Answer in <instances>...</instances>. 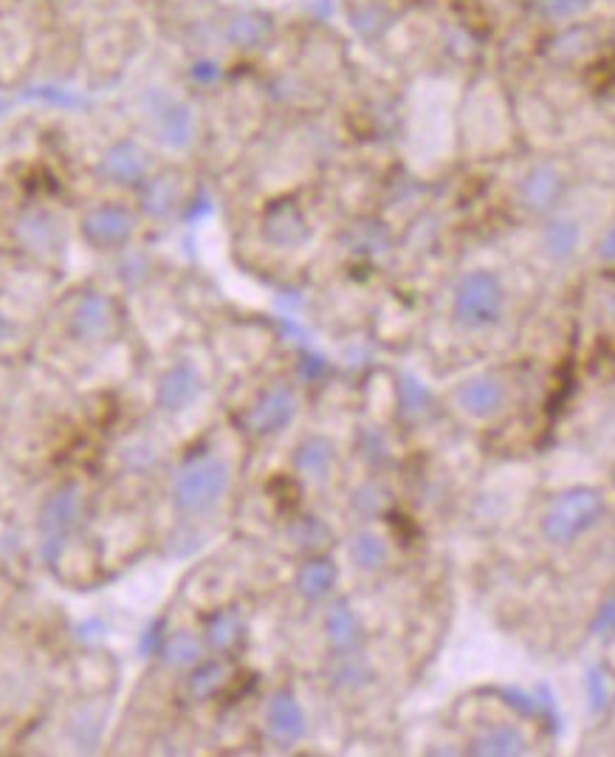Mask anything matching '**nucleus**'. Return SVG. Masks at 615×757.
I'll list each match as a JSON object with an SVG mask.
<instances>
[{
	"instance_id": "nucleus-1",
	"label": "nucleus",
	"mask_w": 615,
	"mask_h": 757,
	"mask_svg": "<svg viewBox=\"0 0 615 757\" xmlns=\"http://www.w3.org/2000/svg\"><path fill=\"white\" fill-rule=\"evenodd\" d=\"M229 481H232V472H229V463L223 458H195L175 475V509L184 512V515H207L223 501Z\"/></svg>"
},
{
	"instance_id": "nucleus-2",
	"label": "nucleus",
	"mask_w": 615,
	"mask_h": 757,
	"mask_svg": "<svg viewBox=\"0 0 615 757\" xmlns=\"http://www.w3.org/2000/svg\"><path fill=\"white\" fill-rule=\"evenodd\" d=\"M502 302H506V291H502L500 277L488 268H475L457 283L452 314L463 329H488L500 322Z\"/></svg>"
},
{
	"instance_id": "nucleus-3",
	"label": "nucleus",
	"mask_w": 615,
	"mask_h": 757,
	"mask_svg": "<svg viewBox=\"0 0 615 757\" xmlns=\"http://www.w3.org/2000/svg\"><path fill=\"white\" fill-rule=\"evenodd\" d=\"M602 515L604 497L588 486H576L550 503L545 517H542V535L548 543L568 546L576 537L584 535L590 526H595Z\"/></svg>"
},
{
	"instance_id": "nucleus-4",
	"label": "nucleus",
	"mask_w": 615,
	"mask_h": 757,
	"mask_svg": "<svg viewBox=\"0 0 615 757\" xmlns=\"http://www.w3.org/2000/svg\"><path fill=\"white\" fill-rule=\"evenodd\" d=\"M82 515H85V492L80 486H62L54 492L43 506L40 526H43V549L40 554L48 563H54L60 557L66 537L80 526Z\"/></svg>"
},
{
	"instance_id": "nucleus-5",
	"label": "nucleus",
	"mask_w": 615,
	"mask_h": 757,
	"mask_svg": "<svg viewBox=\"0 0 615 757\" xmlns=\"http://www.w3.org/2000/svg\"><path fill=\"white\" fill-rule=\"evenodd\" d=\"M136 218L128 207L119 204H102V207L88 209L82 218V238L96 249H116L134 238Z\"/></svg>"
},
{
	"instance_id": "nucleus-6",
	"label": "nucleus",
	"mask_w": 615,
	"mask_h": 757,
	"mask_svg": "<svg viewBox=\"0 0 615 757\" xmlns=\"http://www.w3.org/2000/svg\"><path fill=\"white\" fill-rule=\"evenodd\" d=\"M297 416V395L291 393L282 385L268 388L266 393H260L248 413L243 416V424L252 436H275L280 429H286L288 424L294 422Z\"/></svg>"
},
{
	"instance_id": "nucleus-7",
	"label": "nucleus",
	"mask_w": 615,
	"mask_h": 757,
	"mask_svg": "<svg viewBox=\"0 0 615 757\" xmlns=\"http://www.w3.org/2000/svg\"><path fill=\"white\" fill-rule=\"evenodd\" d=\"M565 195V175L554 168V164H534L529 173L522 175L520 187H517V198L529 213L548 215L556 209V204L562 202Z\"/></svg>"
},
{
	"instance_id": "nucleus-8",
	"label": "nucleus",
	"mask_w": 615,
	"mask_h": 757,
	"mask_svg": "<svg viewBox=\"0 0 615 757\" xmlns=\"http://www.w3.org/2000/svg\"><path fill=\"white\" fill-rule=\"evenodd\" d=\"M263 238L277 249H297L311 238L305 213L297 202H275L263 215Z\"/></svg>"
},
{
	"instance_id": "nucleus-9",
	"label": "nucleus",
	"mask_w": 615,
	"mask_h": 757,
	"mask_svg": "<svg viewBox=\"0 0 615 757\" xmlns=\"http://www.w3.org/2000/svg\"><path fill=\"white\" fill-rule=\"evenodd\" d=\"M114 325V302L105 295H82L68 317V331L82 342H96Z\"/></svg>"
},
{
	"instance_id": "nucleus-10",
	"label": "nucleus",
	"mask_w": 615,
	"mask_h": 757,
	"mask_svg": "<svg viewBox=\"0 0 615 757\" xmlns=\"http://www.w3.org/2000/svg\"><path fill=\"white\" fill-rule=\"evenodd\" d=\"M201 388H204L201 374H198V370H195L189 363H178L159 379L155 399H159L161 410L178 413V410L189 408V404L201 395Z\"/></svg>"
},
{
	"instance_id": "nucleus-11",
	"label": "nucleus",
	"mask_w": 615,
	"mask_h": 757,
	"mask_svg": "<svg viewBox=\"0 0 615 757\" xmlns=\"http://www.w3.org/2000/svg\"><path fill=\"white\" fill-rule=\"evenodd\" d=\"M266 730L275 737L277 744H297L305 737V712H302L300 701L288 692H277L266 704Z\"/></svg>"
},
{
	"instance_id": "nucleus-12",
	"label": "nucleus",
	"mask_w": 615,
	"mask_h": 757,
	"mask_svg": "<svg viewBox=\"0 0 615 757\" xmlns=\"http://www.w3.org/2000/svg\"><path fill=\"white\" fill-rule=\"evenodd\" d=\"M102 173L114 184H139L148 173V156L136 141H116L102 156Z\"/></svg>"
},
{
	"instance_id": "nucleus-13",
	"label": "nucleus",
	"mask_w": 615,
	"mask_h": 757,
	"mask_svg": "<svg viewBox=\"0 0 615 757\" xmlns=\"http://www.w3.org/2000/svg\"><path fill=\"white\" fill-rule=\"evenodd\" d=\"M502 399H506V390L497 376H475L457 393L463 413L472 418H491L502 408Z\"/></svg>"
},
{
	"instance_id": "nucleus-14",
	"label": "nucleus",
	"mask_w": 615,
	"mask_h": 757,
	"mask_svg": "<svg viewBox=\"0 0 615 757\" xmlns=\"http://www.w3.org/2000/svg\"><path fill=\"white\" fill-rule=\"evenodd\" d=\"M582 243V227L576 218L568 215H559V218H550L545 227H542L539 246L545 252V257L554 263H565L576 255V249Z\"/></svg>"
},
{
	"instance_id": "nucleus-15",
	"label": "nucleus",
	"mask_w": 615,
	"mask_h": 757,
	"mask_svg": "<svg viewBox=\"0 0 615 757\" xmlns=\"http://www.w3.org/2000/svg\"><path fill=\"white\" fill-rule=\"evenodd\" d=\"M529 752V741L517 726L511 724H495L477 732L472 741V755L483 757H514Z\"/></svg>"
},
{
	"instance_id": "nucleus-16",
	"label": "nucleus",
	"mask_w": 615,
	"mask_h": 757,
	"mask_svg": "<svg viewBox=\"0 0 615 757\" xmlns=\"http://www.w3.org/2000/svg\"><path fill=\"white\" fill-rule=\"evenodd\" d=\"M336 580H339V569L334 565V560L328 557H314L308 560L300 571H297V590L300 597L308 603H320L336 588Z\"/></svg>"
},
{
	"instance_id": "nucleus-17",
	"label": "nucleus",
	"mask_w": 615,
	"mask_h": 757,
	"mask_svg": "<svg viewBox=\"0 0 615 757\" xmlns=\"http://www.w3.org/2000/svg\"><path fill=\"white\" fill-rule=\"evenodd\" d=\"M336 463V447L325 436H311L297 447L294 467L311 481H325Z\"/></svg>"
},
{
	"instance_id": "nucleus-18",
	"label": "nucleus",
	"mask_w": 615,
	"mask_h": 757,
	"mask_svg": "<svg viewBox=\"0 0 615 757\" xmlns=\"http://www.w3.org/2000/svg\"><path fill=\"white\" fill-rule=\"evenodd\" d=\"M325 633L334 651L350 653L361 639V622L356 617V610L348 603H336L334 608L325 613Z\"/></svg>"
},
{
	"instance_id": "nucleus-19",
	"label": "nucleus",
	"mask_w": 615,
	"mask_h": 757,
	"mask_svg": "<svg viewBox=\"0 0 615 757\" xmlns=\"http://www.w3.org/2000/svg\"><path fill=\"white\" fill-rule=\"evenodd\" d=\"M207 644L212 647V651L218 653H227V651H234L237 644L243 642V633H246V624H243L241 613L232 608L227 610H218V613H212V617L207 619Z\"/></svg>"
},
{
	"instance_id": "nucleus-20",
	"label": "nucleus",
	"mask_w": 615,
	"mask_h": 757,
	"mask_svg": "<svg viewBox=\"0 0 615 757\" xmlns=\"http://www.w3.org/2000/svg\"><path fill=\"white\" fill-rule=\"evenodd\" d=\"M161 139L167 141L170 148H187L195 134L193 111L187 105H170L161 111L159 116Z\"/></svg>"
},
{
	"instance_id": "nucleus-21",
	"label": "nucleus",
	"mask_w": 615,
	"mask_h": 757,
	"mask_svg": "<svg viewBox=\"0 0 615 757\" xmlns=\"http://www.w3.org/2000/svg\"><path fill=\"white\" fill-rule=\"evenodd\" d=\"M229 681V667L223 662H201L195 664L193 676L187 681V692L193 701H207L223 690Z\"/></svg>"
},
{
	"instance_id": "nucleus-22",
	"label": "nucleus",
	"mask_w": 615,
	"mask_h": 757,
	"mask_svg": "<svg viewBox=\"0 0 615 757\" xmlns=\"http://www.w3.org/2000/svg\"><path fill=\"white\" fill-rule=\"evenodd\" d=\"M268 32H271V26H268L266 18H263V14H257V12L234 14L232 21H229V26H227L229 43H234L237 48L260 46V43L268 37Z\"/></svg>"
},
{
	"instance_id": "nucleus-23",
	"label": "nucleus",
	"mask_w": 615,
	"mask_h": 757,
	"mask_svg": "<svg viewBox=\"0 0 615 757\" xmlns=\"http://www.w3.org/2000/svg\"><path fill=\"white\" fill-rule=\"evenodd\" d=\"M178 202V187L170 175H155V179H148L144 187H141V207L144 213L150 215H167L170 209L175 207Z\"/></svg>"
},
{
	"instance_id": "nucleus-24",
	"label": "nucleus",
	"mask_w": 615,
	"mask_h": 757,
	"mask_svg": "<svg viewBox=\"0 0 615 757\" xmlns=\"http://www.w3.org/2000/svg\"><path fill=\"white\" fill-rule=\"evenodd\" d=\"M350 560L356 563V569L361 571H379L387 563V543L384 537L373 535V531H361L353 537L350 543Z\"/></svg>"
},
{
	"instance_id": "nucleus-25",
	"label": "nucleus",
	"mask_w": 615,
	"mask_h": 757,
	"mask_svg": "<svg viewBox=\"0 0 615 757\" xmlns=\"http://www.w3.org/2000/svg\"><path fill=\"white\" fill-rule=\"evenodd\" d=\"M164 662L173 664V667H195V664L201 662V639L195 636V633H189V630H178V633H173V636L167 639V644H164Z\"/></svg>"
},
{
	"instance_id": "nucleus-26",
	"label": "nucleus",
	"mask_w": 615,
	"mask_h": 757,
	"mask_svg": "<svg viewBox=\"0 0 615 757\" xmlns=\"http://www.w3.org/2000/svg\"><path fill=\"white\" fill-rule=\"evenodd\" d=\"M595 0H534V12L545 23H570L593 9Z\"/></svg>"
},
{
	"instance_id": "nucleus-27",
	"label": "nucleus",
	"mask_w": 615,
	"mask_h": 757,
	"mask_svg": "<svg viewBox=\"0 0 615 757\" xmlns=\"http://www.w3.org/2000/svg\"><path fill=\"white\" fill-rule=\"evenodd\" d=\"M584 692H588V707L593 715L607 712L610 701H613V687H610V676L602 667H590L584 676Z\"/></svg>"
},
{
	"instance_id": "nucleus-28",
	"label": "nucleus",
	"mask_w": 615,
	"mask_h": 757,
	"mask_svg": "<svg viewBox=\"0 0 615 757\" xmlns=\"http://www.w3.org/2000/svg\"><path fill=\"white\" fill-rule=\"evenodd\" d=\"M291 537L300 549H322L325 540H328V526L316 517H300V520L291 526Z\"/></svg>"
},
{
	"instance_id": "nucleus-29",
	"label": "nucleus",
	"mask_w": 615,
	"mask_h": 757,
	"mask_svg": "<svg viewBox=\"0 0 615 757\" xmlns=\"http://www.w3.org/2000/svg\"><path fill=\"white\" fill-rule=\"evenodd\" d=\"M432 402V393L427 390V385H421L415 376H404L402 379V408L407 416H418Z\"/></svg>"
},
{
	"instance_id": "nucleus-30",
	"label": "nucleus",
	"mask_w": 615,
	"mask_h": 757,
	"mask_svg": "<svg viewBox=\"0 0 615 757\" xmlns=\"http://www.w3.org/2000/svg\"><path fill=\"white\" fill-rule=\"evenodd\" d=\"M353 506L364 517H373V515H379V512H382L384 506H387V495H384V492L379 490V486H373V483H370V486H361V490L356 492Z\"/></svg>"
},
{
	"instance_id": "nucleus-31",
	"label": "nucleus",
	"mask_w": 615,
	"mask_h": 757,
	"mask_svg": "<svg viewBox=\"0 0 615 757\" xmlns=\"http://www.w3.org/2000/svg\"><path fill=\"white\" fill-rule=\"evenodd\" d=\"M23 227L34 229V232H37V241L32 243L34 249L54 246V243H57V238H60V229L54 227L48 215H32V218H26V221H23Z\"/></svg>"
},
{
	"instance_id": "nucleus-32",
	"label": "nucleus",
	"mask_w": 615,
	"mask_h": 757,
	"mask_svg": "<svg viewBox=\"0 0 615 757\" xmlns=\"http://www.w3.org/2000/svg\"><path fill=\"white\" fill-rule=\"evenodd\" d=\"M502 698H506V704L514 707L520 715H529V718L539 715V696H536V692L502 690Z\"/></svg>"
},
{
	"instance_id": "nucleus-33",
	"label": "nucleus",
	"mask_w": 615,
	"mask_h": 757,
	"mask_svg": "<svg viewBox=\"0 0 615 757\" xmlns=\"http://www.w3.org/2000/svg\"><path fill=\"white\" fill-rule=\"evenodd\" d=\"M590 630H593L595 636H610V633H615V597L602 603V608L595 610Z\"/></svg>"
},
{
	"instance_id": "nucleus-34",
	"label": "nucleus",
	"mask_w": 615,
	"mask_h": 757,
	"mask_svg": "<svg viewBox=\"0 0 615 757\" xmlns=\"http://www.w3.org/2000/svg\"><path fill=\"white\" fill-rule=\"evenodd\" d=\"M599 257H602L604 263H615V223L607 229V236L602 238V243H599Z\"/></svg>"
}]
</instances>
